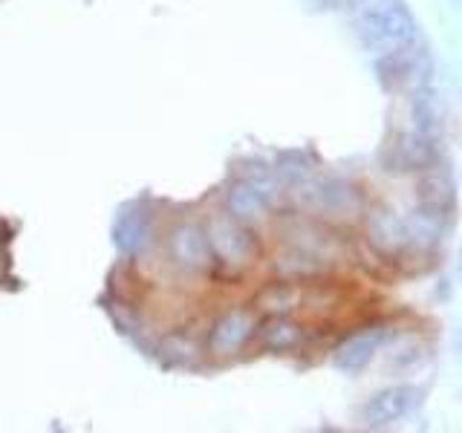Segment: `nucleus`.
<instances>
[{"mask_svg":"<svg viewBox=\"0 0 462 433\" xmlns=\"http://www.w3.org/2000/svg\"><path fill=\"white\" fill-rule=\"evenodd\" d=\"M254 332V318L249 312H228L214 324L208 336V350L214 355H231L252 338Z\"/></svg>","mask_w":462,"mask_h":433,"instance_id":"nucleus-3","label":"nucleus"},{"mask_svg":"<svg viewBox=\"0 0 462 433\" xmlns=\"http://www.w3.org/2000/svg\"><path fill=\"white\" fill-rule=\"evenodd\" d=\"M171 254L182 269H206L211 260V245L206 231H199L197 226H180L171 237Z\"/></svg>","mask_w":462,"mask_h":433,"instance_id":"nucleus-5","label":"nucleus"},{"mask_svg":"<svg viewBox=\"0 0 462 433\" xmlns=\"http://www.w3.org/2000/svg\"><path fill=\"white\" fill-rule=\"evenodd\" d=\"M298 341H300V329L283 321V318L269 321L263 329V344L272 346V350H292V346H298Z\"/></svg>","mask_w":462,"mask_h":433,"instance_id":"nucleus-9","label":"nucleus"},{"mask_svg":"<svg viewBox=\"0 0 462 433\" xmlns=\"http://www.w3.org/2000/svg\"><path fill=\"white\" fill-rule=\"evenodd\" d=\"M358 35L365 38L367 47L393 52L416 41V21L402 4H379L358 18Z\"/></svg>","mask_w":462,"mask_h":433,"instance_id":"nucleus-1","label":"nucleus"},{"mask_svg":"<svg viewBox=\"0 0 462 433\" xmlns=\"http://www.w3.org/2000/svg\"><path fill=\"white\" fill-rule=\"evenodd\" d=\"M346 199H350V188H344V185H321L315 191V202L327 211L346 206Z\"/></svg>","mask_w":462,"mask_h":433,"instance_id":"nucleus-10","label":"nucleus"},{"mask_svg":"<svg viewBox=\"0 0 462 433\" xmlns=\"http://www.w3.org/2000/svg\"><path fill=\"white\" fill-rule=\"evenodd\" d=\"M379 72H382V81L390 84V87H408V84H416V76H419V52L411 47H402V50H393V52H384V61L379 64Z\"/></svg>","mask_w":462,"mask_h":433,"instance_id":"nucleus-6","label":"nucleus"},{"mask_svg":"<svg viewBox=\"0 0 462 433\" xmlns=\"http://www.w3.org/2000/svg\"><path fill=\"white\" fill-rule=\"evenodd\" d=\"M269 206V191L263 182H245L243 188H237L235 194H231V211L243 220H249V216H260Z\"/></svg>","mask_w":462,"mask_h":433,"instance_id":"nucleus-8","label":"nucleus"},{"mask_svg":"<svg viewBox=\"0 0 462 433\" xmlns=\"http://www.w3.org/2000/svg\"><path fill=\"white\" fill-rule=\"evenodd\" d=\"M379 344H382V332H379V329L358 332V336L346 338V341L338 346L336 364H338L341 370H358V367H365L367 361L373 358V353L379 350Z\"/></svg>","mask_w":462,"mask_h":433,"instance_id":"nucleus-7","label":"nucleus"},{"mask_svg":"<svg viewBox=\"0 0 462 433\" xmlns=\"http://www.w3.org/2000/svg\"><path fill=\"white\" fill-rule=\"evenodd\" d=\"M208 245L214 249L217 257H223L226 263H249L252 254H254V243L252 237L245 235V231L235 223V220H226V216H220V220H214L208 226Z\"/></svg>","mask_w":462,"mask_h":433,"instance_id":"nucleus-2","label":"nucleus"},{"mask_svg":"<svg viewBox=\"0 0 462 433\" xmlns=\"http://www.w3.org/2000/svg\"><path fill=\"white\" fill-rule=\"evenodd\" d=\"M419 401V393L413 387H393V390H384V393L375 396L367 408H365V419L367 425H390V422H399V419L408 416Z\"/></svg>","mask_w":462,"mask_h":433,"instance_id":"nucleus-4","label":"nucleus"}]
</instances>
